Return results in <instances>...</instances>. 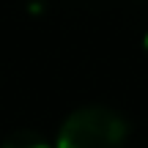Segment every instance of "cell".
Masks as SVG:
<instances>
[{
    "label": "cell",
    "mask_w": 148,
    "mask_h": 148,
    "mask_svg": "<svg viewBox=\"0 0 148 148\" xmlns=\"http://www.w3.org/2000/svg\"><path fill=\"white\" fill-rule=\"evenodd\" d=\"M0 148H55V145L33 129H16L0 143Z\"/></svg>",
    "instance_id": "7a4b0ae2"
},
{
    "label": "cell",
    "mask_w": 148,
    "mask_h": 148,
    "mask_svg": "<svg viewBox=\"0 0 148 148\" xmlns=\"http://www.w3.org/2000/svg\"><path fill=\"white\" fill-rule=\"evenodd\" d=\"M143 49H145V55H148V33H145V38H143Z\"/></svg>",
    "instance_id": "3957f363"
},
{
    "label": "cell",
    "mask_w": 148,
    "mask_h": 148,
    "mask_svg": "<svg viewBox=\"0 0 148 148\" xmlns=\"http://www.w3.org/2000/svg\"><path fill=\"white\" fill-rule=\"evenodd\" d=\"M129 126L110 107H79L58 129L55 148H123Z\"/></svg>",
    "instance_id": "6da1fadb"
}]
</instances>
